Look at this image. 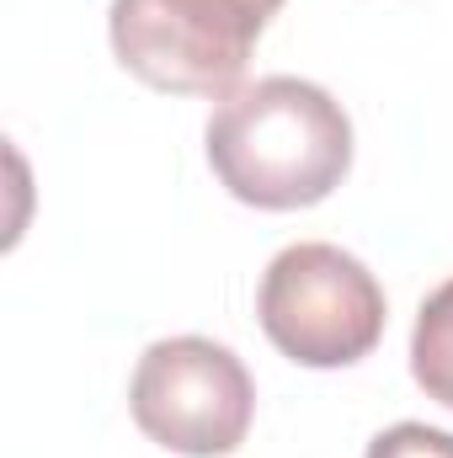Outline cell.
Segmentation results:
<instances>
[{
	"mask_svg": "<svg viewBox=\"0 0 453 458\" xmlns=\"http://www.w3.org/2000/svg\"><path fill=\"white\" fill-rule=\"evenodd\" d=\"M203 139L219 187L267 214L326 203L352 171V117L326 86L299 75L235 86Z\"/></svg>",
	"mask_w": 453,
	"mask_h": 458,
	"instance_id": "1",
	"label": "cell"
},
{
	"mask_svg": "<svg viewBox=\"0 0 453 458\" xmlns=\"http://www.w3.org/2000/svg\"><path fill=\"white\" fill-rule=\"evenodd\" d=\"M267 342L299 368H352L384 336V288L341 245L299 240L278 250L256 288Z\"/></svg>",
	"mask_w": 453,
	"mask_h": 458,
	"instance_id": "2",
	"label": "cell"
},
{
	"mask_svg": "<svg viewBox=\"0 0 453 458\" xmlns=\"http://www.w3.org/2000/svg\"><path fill=\"white\" fill-rule=\"evenodd\" d=\"M283 0H113L117 64L171 97H229Z\"/></svg>",
	"mask_w": 453,
	"mask_h": 458,
	"instance_id": "3",
	"label": "cell"
},
{
	"mask_svg": "<svg viewBox=\"0 0 453 458\" xmlns=\"http://www.w3.org/2000/svg\"><path fill=\"white\" fill-rule=\"evenodd\" d=\"M133 427L182 458H225L245 443L256 416V384L229 346L209 336L155 342L128 384Z\"/></svg>",
	"mask_w": 453,
	"mask_h": 458,
	"instance_id": "4",
	"label": "cell"
},
{
	"mask_svg": "<svg viewBox=\"0 0 453 458\" xmlns=\"http://www.w3.org/2000/svg\"><path fill=\"white\" fill-rule=\"evenodd\" d=\"M411 378L427 389V400L453 411V277L432 288L416 310L411 331Z\"/></svg>",
	"mask_w": 453,
	"mask_h": 458,
	"instance_id": "5",
	"label": "cell"
},
{
	"mask_svg": "<svg viewBox=\"0 0 453 458\" xmlns=\"http://www.w3.org/2000/svg\"><path fill=\"white\" fill-rule=\"evenodd\" d=\"M363 458H453V432L427 427V421H395L389 432H379Z\"/></svg>",
	"mask_w": 453,
	"mask_h": 458,
	"instance_id": "6",
	"label": "cell"
}]
</instances>
